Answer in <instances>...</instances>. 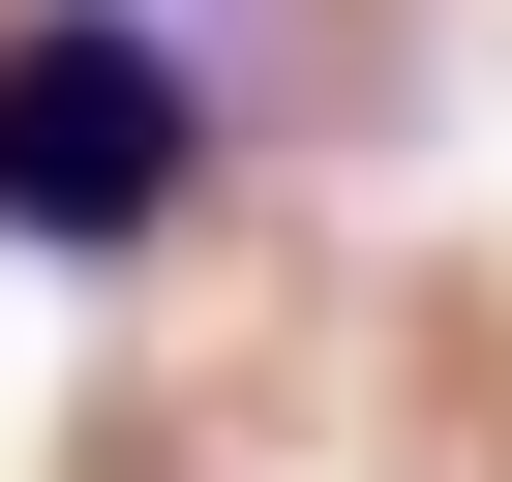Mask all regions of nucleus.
I'll return each instance as SVG.
<instances>
[{
    "label": "nucleus",
    "instance_id": "f257e3e1",
    "mask_svg": "<svg viewBox=\"0 0 512 482\" xmlns=\"http://www.w3.org/2000/svg\"><path fill=\"white\" fill-rule=\"evenodd\" d=\"M181 211H211L181 0H0V241H31V272H151Z\"/></svg>",
    "mask_w": 512,
    "mask_h": 482
}]
</instances>
